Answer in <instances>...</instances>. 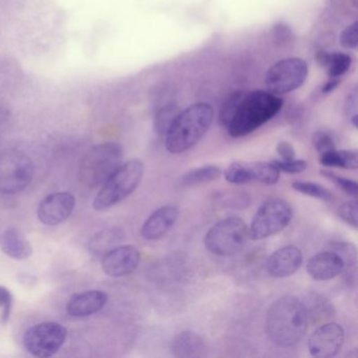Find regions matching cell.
Segmentation results:
<instances>
[{
	"label": "cell",
	"mask_w": 358,
	"mask_h": 358,
	"mask_svg": "<svg viewBox=\"0 0 358 358\" xmlns=\"http://www.w3.org/2000/svg\"><path fill=\"white\" fill-rule=\"evenodd\" d=\"M308 322L301 301L286 295L270 306L266 315V332L276 347H294L306 336Z\"/></svg>",
	"instance_id": "cell-1"
},
{
	"label": "cell",
	"mask_w": 358,
	"mask_h": 358,
	"mask_svg": "<svg viewBox=\"0 0 358 358\" xmlns=\"http://www.w3.org/2000/svg\"><path fill=\"white\" fill-rule=\"evenodd\" d=\"M213 117V108L207 103L192 104L180 110L165 135L166 150L177 155L194 148L210 129Z\"/></svg>",
	"instance_id": "cell-2"
},
{
	"label": "cell",
	"mask_w": 358,
	"mask_h": 358,
	"mask_svg": "<svg viewBox=\"0 0 358 358\" xmlns=\"http://www.w3.org/2000/svg\"><path fill=\"white\" fill-rule=\"evenodd\" d=\"M284 101L270 92L253 91L245 94L227 129L232 138H242L257 131L278 115Z\"/></svg>",
	"instance_id": "cell-3"
},
{
	"label": "cell",
	"mask_w": 358,
	"mask_h": 358,
	"mask_svg": "<svg viewBox=\"0 0 358 358\" xmlns=\"http://www.w3.org/2000/svg\"><path fill=\"white\" fill-rule=\"evenodd\" d=\"M122 160L123 148L117 142L93 146L79 163V180L90 188L102 185L122 164Z\"/></svg>",
	"instance_id": "cell-4"
},
{
	"label": "cell",
	"mask_w": 358,
	"mask_h": 358,
	"mask_svg": "<svg viewBox=\"0 0 358 358\" xmlns=\"http://www.w3.org/2000/svg\"><path fill=\"white\" fill-rule=\"evenodd\" d=\"M144 164L140 160H131L121 164L102 184V188L93 202L95 210L102 211L118 204L133 194L141 183Z\"/></svg>",
	"instance_id": "cell-5"
},
{
	"label": "cell",
	"mask_w": 358,
	"mask_h": 358,
	"mask_svg": "<svg viewBox=\"0 0 358 358\" xmlns=\"http://www.w3.org/2000/svg\"><path fill=\"white\" fill-rule=\"evenodd\" d=\"M249 238L246 223L240 217H231L213 225L205 236L204 244L213 255L232 257L244 249Z\"/></svg>",
	"instance_id": "cell-6"
},
{
	"label": "cell",
	"mask_w": 358,
	"mask_h": 358,
	"mask_svg": "<svg viewBox=\"0 0 358 358\" xmlns=\"http://www.w3.org/2000/svg\"><path fill=\"white\" fill-rule=\"evenodd\" d=\"M34 177V163L24 152H0V194H16L26 189Z\"/></svg>",
	"instance_id": "cell-7"
},
{
	"label": "cell",
	"mask_w": 358,
	"mask_h": 358,
	"mask_svg": "<svg viewBox=\"0 0 358 358\" xmlns=\"http://www.w3.org/2000/svg\"><path fill=\"white\" fill-rule=\"evenodd\" d=\"M293 217L291 205L282 199L266 201L255 213L249 234L252 240H263L284 230Z\"/></svg>",
	"instance_id": "cell-8"
},
{
	"label": "cell",
	"mask_w": 358,
	"mask_h": 358,
	"mask_svg": "<svg viewBox=\"0 0 358 358\" xmlns=\"http://www.w3.org/2000/svg\"><path fill=\"white\" fill-rule=\"evenodd\" d=\"M308 66L301 58L280 60L268 70L265 83L268 92L274 95L291 93L299 89L308 77Z\"/></svg>",
	"instance_id": "cell-9"
},
{
	"label": "cell",
	"mask_w": 358,
	"mask_h": 358,
	"mask_svg": "<svg viewBox=\"0 0 358 358\" xmlns=\"http://www.w3.org/2000/svg\"><path fill=\"white\" fill-rule=\"evenodd\" d=\"M68 331L55 322H45L31 327L24 335V349L36 357L55 355L66 343Z\"/></svg>",
	"instance_id": "cell-10"
},
{
	"label": "cell",
	"mask_w": 358,
	"mask_h": 358,
	"mask_svg": "<svg viewBox=\"0 0 358 358\" xmlns=\"http://www.w3.org/2000/svg\"><path fill=\"white\" fill-rule=\"evenodd\" d=\"M345 341V330L337 322H328L318 327L308 341V350L314 357H334Z\"/></svg>",
	"instance_id": "cell-11"
},
{
	"label": "cell",
	"mask_w": 358,
	"mask_h": 358,
	"mask_svg": "<svg viewBox=\"0 0 358 358\" xmlns=\"http://www.w3.org/2000/svg\"><path fill=\"white\" fill-rule=\"evenodd\" d=\"M141 253L133 245L115 247L104 253L101 267L106 275L123 278L133 273L140 264Z\"/></svg>",
	"instance_id": "cell-12"
},
{
	"label": "cell",
	"mask_w": 358,
	"mask_h": 358,
	"mask_svg": "<svg viewBox=\"0 0 358 358\" xmlns=\"http://www.w3.org/2000/svg\"><path fill=\"white\" fill-rule=\"evenodd\" d=\"M76 199L70 192H55L45 196L38 206L39 221L47 226H57L72 215Z\"/></svg>",
	"instance_id": "cell-13"
},
{
	"label": "cell",
	"mask_w": 358,
	"mask_h": 358,
	"mask_svg": "<svg viewBox=\"0 0 358 358\" xmlns=\"http://www.w3.org/2000/svg\"><path fill=\"white\" fill-rule=\"evenodd\" d=\"M303 264V252L299 247L288 245L278 249L266 262V270L272 278L293 275Z\"/></svg>",
	"instance_id": "cell-14"
},
{
	"label": "cell",
	"mask_w": 358,
	"mask_h": 358,
	"mask_svg": "<svg viewBox=\"0 0 358 358\" xmlns=\"http://www.w3.org/2000/svg\"><path fill=\"white\" fill-rule=\"evenodd\" d=\"M179 215V208L175 205H166L157 209L144 222L140 231L142 238L148 241L163 238L175 225Z\"/></svg>",
	"instance_id": "cell-15"
},
{
	"label": "cell",
	"mask_w": 358,
	"mask_h": 358,
	"mask_svg": "<svg viewBox=\"0 0 358 358\" xmlns=\"http://www.w3.org/2000/svg\"><path fill=\"white\" fill-rule=\"evenodd\" d=\"M106 303L108 294L103 291H85L71 297L66 305V313L72 317H87L101 311Z\"/></svg>",
	"instance_id": "cell-16"
},
{
	"label": "cell",
	"mask_w": 358,
	"mask_h": 358,
	"mask_svg": "<svg viewBox=\"0 0 358 358\" xmlns=\"http://www.w3.org/2000/svg\"><path fill=\"white\" fill-rule=\"evenodd\" d=\"M343 271V261L332 250L313 255L307 264V272L313 280H329L336 278Z\"/></svg>",
	"instance_id": "cell-17"
},
{
	"label": "cell",
	"mask_w": 358,
	"mask_h": 358,
	"mask_svg": "<svg viewBox=\"0 0 358 358\" xmlns=\"http://www.w3.org/2000/svg\"><path fill=\"white\" fill-rule=\"evenodd\" d=\"M173 356L179 358L204 357L207 354L204 339L194 331H183L173 337L171 343Z\"/></svg>",
	"instance_id": "cell-18"
},
{
	"label": "cell",
	"mask_w": 358,
	"mask_h": 358,
	"mask_svg": "<svg viewBox=\"0 0 358 358\" xmlns=\"http://www.w3.org/2000/svg\"><path fill=\"white\" fill-rule=\"evenodd\" d=\"M0 245H1V250L8 257L18 261H24L33 255V248L30 242L16 228H9L3 232Z\"/></svg>",
	"instance_id": "cell-19"
},
{
	"label": "cell",
	"mask_w": 358,
	"mask_h": 358,
	"mask_svg": "<svg viewBox=\"0 0 358 358\" xmlns=\"http://www.w3.org/2000/svg\"><path fill=\"white\" fill-rule=\"evenodd\" d=\"M301 303L305 308L308 320L313 324L327 322L334 316L335 311L332 303L320 293H308Z\"/></svg>",
	"instance_id": "cell-20"
},
{
	"label": "cell",
	"mask_w": 358,
	"mask_h": 358,
	"mask_svg": "<svg viewBox=\"0 0 358 358\" xmlns=\"http://www.w3.org/2000/svg\"><path fill=\"white\" fill-rule=\"evenodd\" d=\"M316 62L322 66L328 69L330 78H341L351 68L352 57L341 52L320 51L315 55Z\"/></svg>",
	"instance_id": "cell-21"
},
{
	"label": "cell",
	"mask_w": 358,
	"mask_h": 358,
	"mask_svg": "<svg viewBox=\"0 0 358 358\" xmlns=\"http://www.w3.org/2000/svg\"><path fill=\"white\" fill-rule=\"evenodd\" d=\"M330 250L334 251L341 257L345 280L350 286H354L357 273V250L355 245L347 242H334L331 244Z\"/></svg>",
	"instance_id": "cell-22"
},
{
	"label": "cell",
	"mask_w": 358,
	"mask_h": 358,
	"mask_svg": "<svg viewBox=\"0 0 358 358\" xmlns=\"http://www.w3.org/2000/svg\"><path fill=\"white\" fill-rule=\"evenodd\" d=\"M320 164L324 167H336V169L356 171L358 169V155L356 150H331L320 155Z\"/></svg>",
	"instance_id": "cell-23"
},
{
	"label": "cell",
	"mask_w": 358,
	"mask_h": 358,
	"mask_svg": "<svg viewBox=\"0 0 358 358\" xmlns=\"http://www.w3.org/2000/svg\"><path fill=\"white\" fill-rule=\"evenodd\" d=\"M222 176L220 167L215 165H206V166L198 167L187 171L180 180L181 187H194V186L202 185V184L210 183L215 181Z\"/></svg>",
	"instance_id": "cell-24"
},
{
	"label": "cell",
	"mask_w": 358,
	"mask_h": 358,
	"mask_svg": "<svg viewBox=\"0 0 358 358\" xmlns=\"http://www.w3.org/2000/svg\"><path fill=\"white\" fill-rule=\"evenodd\" d=\"M248 167L252 181L271 186L278 183L280 179V171L272 162H250Z\"/></svg>",
	"instance_id": "cell-25"
},
{
	"label": "cell",
	"mask_w": 358,
	"mask_h": 358,
	"mask_svg": "<svg viewBox=\"0 0 358 358\" xmlns=\"http://www.w3.org/2000/svg\"><path fill=\"white\" fill-rule=\"evenodd\" d=\"M180 110L176 104H166L162 108L157 110L154 119L155 131L159 136L166 135L169 127H171L173 121L175 120L177 115L179 114Z\"/></svg>",
	"instance_id": "cell-26"
},
{
	"label": "cell",
	"mask_w": 358,
	"mask_h": 358,
	"mask_svg": "<svg viewBox=\"0 0 358 358\" xmlns=\"http://www.w3.org/2000/svg\"><path fill=\"white\" fill-rule=\"evenodd\" d=\"M292 188L299 194L317 199V200L324 201V202H330L333 199L330 190L327 189L326 187L320 185V184L313 183V182L295 181L292 184Z\"/></svg>",
	"instance_id": "cell-27"
},
{
	"label": "cell",
	"mask_w": 358,
	"mask_h": 358,
	"mask_svg": "<svg viewBox=\"0 0 358 358\" xmlns=\"http://www.w3.org/2000/svg\"><path fill=\"white\" fill-rule=\"evenodd\" d=\"M118 240V232L113 230H106V231L98 232L90 241V250L94 255H101L106 253L110 249H113V245Z\"/></svg>",
	"instance_id": "cell-28"
},
{
	"label": "cell",
	"mask_w": 358,
	"mask_h": 358,
	"mask_svg": "<svg viewBox=\"0 0 358 358\" xmlns=\"http://www.w3.org/2000/svg\"><path fill=\"white\" fill-rule=\"evenodd\" d=\"M245 92H234L232 93L227 99L224 102L222 106L221 110H220L219 122L223 127H227L231 119L234 118L241 101L245 96Z\"/></svg>",
	"instance_id": "cell-29"
},
{
	"label": "cell",
	"mask_w": 358,
	"mask_h": 358,
	"mask_svg": "<svg viewBox=\"0 0 358 358\" xmlns=\"http://www.w3.org/2000/svg\"><path fill=\"white\" fill-rule=\"evenodd\" d=\"M225 179L231 184H246L252 182L248 163L234 162L226 169Z\"/></svg>",
	"instance_id": "cell-30"
},
{
	"label": "cell",
	"mask_w": 358,
	"mask_h": 358,
	"mask_svg": "<svg viewBox=\"0 0 358 358\" xmlns=\"http://www.w3.org/2000/svg\"><path fill=\"white\" fill-rule=\"evenodd\" d=\"M320 175L326 178V179L330 180L333 184H335L339 189L343 190L345 194L353 196L354 199L357 198V183H356V181H354V180L341 177V176L336 175V173L329 171V169H322V171H320Z\"/></svg>",
	"instance_id": "cell-31"
},
{
	"label": "cell",
	"mask_w": 358,
	"mask_h": 358,
	"mask_svg": "<svg viewBox=\"0 0 358 358\" xmlns=\"http://www.w3.org/2000/svg\"><path fill=\"white\" fill-rule=\"evenodd\" d=\"M337 215L345 223L349 224L350 226L357 229L358 228V211H357V201L352 200L347 201L343 203L341 206L337 209Z\"/></svg>",
	"instance_id": "cell-32"
},
{
	"label": "cell",
	"mask_w": 358,
	"mask_h": 358,
	"mask_svg": "<svg viewBox=\"0 0 358 358\" xmlns=\"http://www.w3.org/2000/svg\"><path fill=\"white\" fill-rule=\"evenodd\" d=\"M217 203L224 208H245L248 205L249 198L243 194L226 192L217 196Z\"/></svg>",
	"instance_id": "cell-33"
},
{
	"label": "cell",
	"mask_w": 358,
	"mask_h": 358,
	"mask_svg": "<svg viewBox=\"0 0 358 358\" xmlns=\"http://www.w3.org/2000/svg\"><path fill=\"white\" fill-rule=\"evenodd\" d=\"M312 143H313L316 152L320 155L326 154V152H331V150L336 148L334 139L327 131H315L312 136Z\"/></svg>",
	"instance_id": "cell-34"
},
{
	"label": "cell",
	"mask_w": 358,
	"mask_h": 358,
	"mask_svg": "<svg viewBox=\"0 0 358 358\" xmlns=\"http://www.w3.org/2000/svg\"><path fill=\"white\" fill-rule=\"evenodd\" d=\"M12 307H13V295L11 291L6 287L0 286V309H3L0 320L3 324H7L9 322Z\"/></svg>",
	"instance_id": "cell-35"
},
{
	"label": "cell",
	"mask_w": 358,
	"mask_h": 358,
	"mask_svg": "<svg viewBox=\"0 0 358 358\" xmlns=\"http://www.w3.org/2000/svg\"><path fill=\"white\" fill-rule=\"evenodd\" d=\"M274 165L278 167V171H284L286 173H301L306 171L308 167V163L303 160H274L272 161Z\"/></svg>",
	"instance_id": "cell-36"
},
{
	"label": "cell",
	"mask_w": 358,
	"mask_h": 358,
	"mask_svg": "<svg viewBox=\"0 0 358 358\" xmlns=\"http://www.w3.org/2000/svg\"><path fill=\"white\" fill-rule=\"evenodd\" d=\"M339 43L341 47L345 49H356L358 45V30L357 22L348 26L345 30L341 32V37H339Z\"/></svg>",
	"instance_id": "cell-37"
},
{
	"label": "cell",
	"mask_w": 358,
	"mask_h": 358,
	"mask_svg": "<svg viewBox=\"0 0 358 358\" xmlns=\"http://www.w3.org/2000/svg\"><path fill=\"white\" fill-rule=\"evenodd\" d=\"M345 113L351 124L356 129L358 127L357 90L354 89L347 96V99L345 101Z\"/></svg>",
	"instance_id": "cell-38"
},
{
	"label": "cell",
	"mask_w": 358,
	"mask_h": 358,
	"mask_svg": "<svg viewBox=\"0 0 358 358\" xmlns=\"http://www.w3.org/2000/svg\"><path fill=\"white\" fill-rule=\"evenodd\" d=\"M276 152H278V156L282 159V160H293L295 159V150L293 148L292 144L289 143L288 141H280L278 142L276 145Z\"/></svg>",
	"instance_id": "cell-39"
},
{
	"label": "cell",
	"mask_w": 358,
	"mask_h": 358,
	"mask_svg": "<svg viewBox=\"0 0 358 358\" xmlns=\"http://www.w3.org/2000/svg\"><path fill=\"white\" fill-rule=\"evenodd\" d=\"M273 34L280 43H287L293 37L292 31L285 24H276L273 29Z\"/></svg>",
	"instance_id": "cell-40"
},
{
	"label": "cell",
	"mask_w": 358,
	"mask_h": 358,
	"mask_svg": "<svg viewBox=\"0 0 358 358\" xmlns=\"http://www.w3.org/2000/svg\"><path fill=\"white\" fill-rule=\"evenodd\" d=\"M339 83H341V81H339L338 78H330V80H329L328 83H327L326 85H324V87H322V93L328 94L331 93L332 91H334V90L338 87Z\"/></svg>",
	"instance_id": "cell-41"
}]
</instances>
